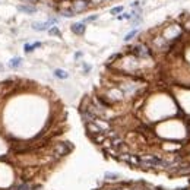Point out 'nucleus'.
<instances>
[{
  "label": "nucleus",
  "instance_id": "17",
  "mask_svg": "<svg viewBox=\"0 0 190 190\" xmlns=\"http://www.w3.org/2000/svg\"><path fill=\"white\" fill-rule=\"evenodd\" d=\"M122 12H123V6H116V7H113V9L110 10L111 15H117V13H122Z\"/></svg>",
  "mask_w": 190,
  "mask_h": 190
},
{
  "label": "nucleus",
  "instance_id": "13",
  "mask_svg": "<svg viewBox=\"0 0 190 190\" xmlns=\"http://www.w3.org/2000/svg\"><path fill=\"white\" fill-rule=\"evenodd\" d=\"M21 63H22V59L21 57H13L12 60H10V63H9V66L12 69H16L21 66Z\"/></svg>",
  "mask_w": 190,
  "mask_h": 190
},
{
  "label": "nucleus",
  "instance_id": "7",
  "mask_svg": "<svg viewBox=\"0 0 190 190\" xmlns=\"http://www.w3.org/2000/svg\"><path fill=\"white\" fill-rule=\"evenodd\" d=\"M18 10L22 12V13H27V15H32L37 12V7L32 6V4H19L18 6Z\"/></svg>",
  "mask_w": 190,
  "mask_h": 190
},
{
  "label": "nucleus",
  "instance_id": "19",
  "mask_svg": "<svg viewBox=\"0 0 190 190\" xmlns=\"http://www.w3.org/2000/svg\"><path fill=\"white\" fill-rule=\"evenodd\" d=\"M98 18V15H92V16H89V18H86L85 19V22H92V21H95Z\"/></svg>",
  "mask_w": 190,
  "mask_h": 190
},
{
  "label": "nucleus",
  "instance_id": "20",
  "mask_svg": "<svg viewBox=\"0 0 190 190\" xmlns=\"http://www.w3.org/2000/svg\"><path fill=\"white\" fill-rule=\"evenodd\" d=\"M83 70H85V72H89V70H91V66H89V65H83Z\"/></svg>",
  "mask_w": 190,
  "mask_h": 190
},
{
  "label": "nucleus",
  "instance_id": "2",
  "mask_svg": "<svg viewBox=\"0 0 190 190\" xmlns=\"http://www.w3.org/2000/svg\"><path fill=\"white\" fill-rule=\"evenodd\" d=\"M130 54L133 57H136V59H149L152 56V48L149 45L143 44V42H139V44H136V45L132 47Z\"/></svg>",
  "mask_w": 190,
  "mask_h": 190
},
{
  "label": "nucleus",
  "instance_id": "3",
  "mask_svg": "<svg viewBox=\"0 0 190 190\" xmlns=\"http://www.w3.org/2000/svg\"><path fill=\"white\" fill-rule=\"evenodd\" d=\"M88 7H89V3L85 1V0H73V1H72V10H73L75 13L85 12Z\"/></svg>",
  "mask_w": 190,
  "mask_h": 190
},
{
  "label": "nucleus",
  "instance_id": "10",
  "mask_svg": "<svg viewBox=\"0 0 190 190\" xmlns=\"http://www.w3.org/2000/svg\"><path fill=\"white\" fill-rule=\"evenodd\" d=\"M54 76L57 79H68L69 78V73L63 69H56L54 70Z\"/></svg>",
  "mask_w": 190,
  "mask_h": 190
},
{
  "label": "nucleus",
  "instance_id": "8",
  "mask_svg": "<svg viewBox=\"0 0 190 190\" xmlns=\"http://www.w3.org/2000/svg\"><path fill=\"white\" fill-rule=\"evenodd\" d=\"M72 32L73 34H76V35H83V32H85V29H86V27H85V24L83 22H76V24H73L72 25Z\"/></svg>",
  "mask_w": 190,
  "mask_h": 190
},
{
  "label": "nucleus",
  "instance_id": "14",
  "mask_svg": "<svg viewBox=\"0 0 190 190\" xmlns=\"http://www.w3.org/2000/svg\"><path fill=\"white\" fill-rule=\"evenodd\" d=\"M60 15H63L65 18H72V16H75L76 13L72 9H60Z\"/></svg>",
  "mask_w": 190,
  "mask_h": 190
},
{
  "label": "nucleus",
  "instance_id": "1",
  "mask_svg": "<svg viewBox=\"0 0 190 190\" xmlns=\"http://www.w3.org/2000/svg\"><path fill=\"white\" fill-rule=\"evenodd\" d=\"M73 151V145L70 142H56L54 145L51 146V152H53V157L56 160H62L65 157H68L69 154Z\"/></svg>",
  "mask_w": 190,
  "mask_h": 190
},
{
  "label": "nucleus",
  "instance_id": "4",
  "mask_svg": "<svg viewBox=\"0 0 190 190\" xmlns=\"http://www.w3.org/2000/svg\"><path fill=\"white\" fill-rule=\"evenodd\" d=\"M57 22V19L53 18V19H50V21H47V22H34L32 24V29L34 31H47V29H50V27Z\"/></svg>",
  "mask_w": 190,
  "mask_h": 190
},
{
  "label": "nucleus",
  "instance_id": "6",
  "mask_svg": "<svg viewBox=\"0 0 190 190\" xmlns=\"http://www.w3.org/2000/svg\"><path fill=\"white\" fill-rule=\"evenodd\" d=\"M85 129H86V132H88V135L89 136H94V135H98V133H104L94 122L91 123H85Z\"/></svg>",
  "mask_w": 190,
  "mask_h": 190
},
{
  "label": "nucleus",
  "instance_id": "16",
  "mask_svg": "<svg viewBox=\"0 0 190 190\" xmlns=\"http://www.w3.org/2000/svg\"><path fill=\"white\" fill-rule=\"evenodd\" d=\"M48 32H50V35H54V37H60V31H59V28L57 27H51L48 29Z\"/></svg>",
  "mask_w": 190,
  "mask_h": 190
},
{
  "label": "nucleus",
  "instance_id": "15",
  "mask_svg": "<svg viewBox=\"0 0 190 190\" xmlns=\"http://www.w3.org/2000/svg\"><path fill=\"white\" fill-rule=\"evenodd\" d=\"M136 35H137V29H133V31H130L126 37H124V41H130V40H133Z\"/></svg>",
  "mask_w": 190,
  "mask_h": 190
},
{
  "label": "nucleus",
  "instance_id": "21",
  "mask_svg": "<svg viewBox=\"0 0 190 190\" xmlns=\"http://www.w3.org/2000/svg\"><path fill=\"white\" fill-rule=\"evenodd\" d=\"M22 1H25V3H27V4H32V3H34V1H35V0H22Z\"/></svg>",
  "mask_w": 190,
  "mask_h": 190
},
{
  "label": "nucleus",
  "instance_id": "18",
  "mask_svg": "<svg viewBox=\"0 0 190 190\" xmlns=\"http://www.w3.org/2000/svg\"><path fill=\"white\" fill-rule=\"evenodd\" d=\"M119 19H132V13H123L119 16Z\"/></svg>",
  "mask_w": 190,
  "mask_h": 190
},
{
  "label": "nucleus",
  "instance_id": "12",
  "mask_svg": "<svg viewBox=\"0 0 190 190\" xmlns=\"http://www.w3.org/2000/svg\"><path fill=\"white\" fill-rule=\"evenodd\" d=\"M104 178H105L107 181H119L120 176H119L117 173H105V174H104Z\"/></svg>",
  "mask_w": 190,
  "mask_h": 190
},
{
  "label": "nucleus",
  "instance_id": "9",
  "mask_svg": "<svg viewBox=\"0 0 190 190\" xmlns=\"http://www.w3.org/2000/svg\"><path fill=\"white\" fill-rule=\"evenodd\" d=\"M89 137L92 139V142H94L95 145H102V143L107 140V136H105V133H98V135L89 136Z\"/></svg>",
  "mask_w": 190,
  "mask_h": 190
},
{
  "label": "nucleus",
  "instance_id": "22",
  "mask_svg": "<svg viewBox=\"0 0 190 190\" xmlns=\"http://www.w3.org/2000/svg\"><path fill=\"white\" fill-rule=\"evenodd\" d=\"M187 158H189V160H190V152H189V154H187Z\"/></svg>",
  "mask_w": 190,
  "mask_h": 190
},
{
  "label": "nucleus",
  "instance_id": "11",
  "mask_svg": "<svg viewBox=\"0 0 190 190\" xmlns=\"http://www.w3.org/2000/svg\"><path fill=\"white\" fill-rule=\"evenodd\" d=\"M41 47V42H34V44H25V47H24V50H25V53H32L35 48H38Z\"/></svg>",
  "mask_w": 190,
  "mask_h": 190
},
{
  "label": "nucleus",
  "instance_id": "5",
  "mask_svg": "<svg viewBox=\"0 0 190 190\" xmlns=\"http://www.w3.org/2000/svg\"><path fill=\"white\" fill-rule=\"evenodd\" d=\"M160 146H161L163 151H165L167 154H174V152H177V151H180L183 148L181 143H176V142H173V145H171V142H165V143H161Z\"/></svg>",
  "mask_w": 190,
  "mask_h": 190
}]
</instances>
